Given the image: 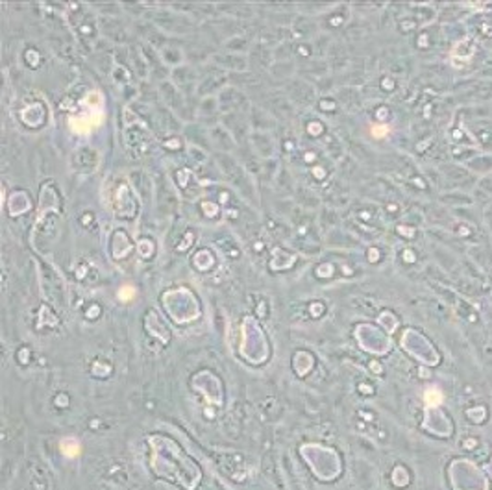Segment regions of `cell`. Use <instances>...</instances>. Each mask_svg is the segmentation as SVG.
Instances as JSON below:
<instances>
[{
    "label": "cell",
    "mask_w": 492,
    "mask_h": 490,
    "mask_svg": "<svg viewBox=\"0 0 492 490\" xmlns=\"http://www.w3.org/2000/svg\"><path fill=\"white\" fill-rule=\"evenodd\" d=\"M59 450H61V453H63L65 457H69V459L78 457V455H80V442L74 439H63L61 440Z\"/></svg>",
    "instance_id": "cell-1"
},
{
    "label": "cell",
    "mask_w": 492,
    "mask_h": 490,
    "mask_svg": "<svg viewBox=\"0 0 492 490\" xmlns=\"http://www.w3.org/2000/svg\"><path fill=\"white\" fill-rule=\"evenodd\" d=\"M424 398H426V405H428V407H437V405H441L442 400H444V396H442V392L439 389L426 390Z\"/></svg>",
    "instance_id": "cell-2"
},
{
    "label": "cell",
    "mask_w": 492,
    "mask_h": 490,
    "mask_svg": "<svg viewBox=\"0 0 492 490\" xmlns=\"http://www.w3.org/2000/svg\"><path fill=\"white\" fill-rule=\"evenodd\" d=\"M133 294H135V290H133L132 287H122V289H120V298H122V300H130Z\"/></svg>",
    "instance_id": "cell-3"
},
{
    "label": "cell",
    "mask_w": 492,
    "mask_h": 490,
    "mask_svg": "<svg viewBox=\"0 0 492 490\" xmlns=\"http://www.w3.org/2000/svg\"><path fill=\"white\" fill-rule=\"evenodd\" d=\"M372 133L376 135V137H383L385 133H389V128H387V126H374Z\"/></svg>",
    "instance_id": "cell-4"
}]
</instances>
